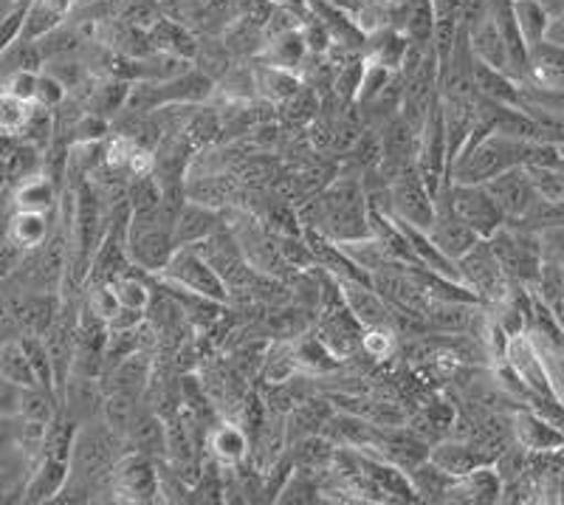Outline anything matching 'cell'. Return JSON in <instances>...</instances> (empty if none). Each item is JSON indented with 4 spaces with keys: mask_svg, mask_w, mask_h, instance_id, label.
I'll return each mask as SVG.
<instances>
[{
    "mask_svg": "<svg viewBox=\"0 0 564 505\" xmlns=\"http://www.w3.org/2000/svg\"><path fill=\"white\" fill-rule=\"evenodd\" d=\"M65 96H68V88L45 68L40 71L37 88H34V105H40V108L45 110H54L65 103Z\"/></svg>",
    "mask_w": 564,
    "mask_h": 505,
    "instance_id": "cell-43",
    "label": "cell"
},
{
    "mask_svg": "<svg viewBox=\"0 0 564 505\" xmlns=\"http://www.w3.org/2000/svg\"><path fill=\"white\" fill-rule=\"evenodd\" d=\"M141 407H139V396L135 393H124V390H105V401H102V423L108 427L110 436L124 438L130 432V427L139 418Z\"/></svg>",
    "mask_w": 564,
    "mask_h": 505,
    "instance_id": "cell-27",
    "label": "cell"
},
{
    "mask_svg": "<svg viewBox=\"0 0 564 505\" xmlns=\"http://www.w3.org/2000/svg\"><path fill=\"white\" fill-rule=\"evenodd\" d=\"M432 32H435V9L432 0H410L406 12V37L417 49H430Z\"/></svg>",
    "mask_w": 564,
    "mask_h": 505,
    "instance_id": "cell-40",
    "label": "cell"
},
{
    "mask_svg": "<svg viewBox=\"0 0 564 505\" xmlns=\"http://www.w3.org/2000/svg\"><path fill=\"white\" fill-rule=\"evenodd\" d=\"M308 226L336 244L372 235L370 195L356 179L334 181L316 201V218Z\"/></svg>",
    "mask_w": 564,
    "mask_h": 505,
    "instance_id": "cell-1",
    "label": "cell"
},
{
    "mask_svg": "<svg viewBox=\"0 0 564 505\" xmlns=\"http://www.w3.org/2000/svg\"><path fill=\"white\" fill-rule=\"evenodd\" d=\"M457 277H460L463 286L471 291L480 302L486 305H497L500 300H506L508 291H511V280L502 271L500 260L494 257L488 240L475 244L466 255L457 260Z\"/></svg>",
    "mask_w": 564,
    "mask_h": 505,
    "instance_id": "cell-4",
    "label": "cell"
},
{
    "mask_svg": "<svg viewBox=\"0 0 564 505\" xmlns=\"http://www.w3.org/2000/svg\"><path fill=\"white\" fill-rule=\"evenodd\" d=\"M209 452L226 466H238L249 454V436L238 423H220L209 432Z\"/></svg>",
    "mask_w": 564,
    "mask_h": 505,
    "instance_id": "cell-31",
    "label": "cell"
},
{
    "mask_svg": "<svg viewBox=\"0 0 564 505\" xmlns=\"http://www.w3.org/2000/svg\"><path fill=\"white\" fill-rule=\"evenodd\" d=\"M522 99L556 116H564V88H539V85L522 83Z\"/></svg>",
    "mask_w": 564,
    "mask_h": 505,
    "instance_id": "cell-44",
    "label": "cell"
},
{
    "mask_svg": "<svg viewBox=\"0 0 564 505\" xmlns=\"http://www.w3.org/2000/svg\"><path fill=\"white\" fill-rule=\"evenodd\" d=\"M173 224L167 209H130L128 229H124V255L133 266L150 271V275H161L170 257L175 255V237Z\"/></svg>",
    "mask_w": 564,
    "mask_h": 505,
    "instance_id": "cell-2",
    "label": "cell"
},
{
    "mask_svg": "<svg viewBox=\"0 0 564 505\" xmlns=\"http://www.w3.org/2000/svg\"><path fill=\"white\" fill-rule=\"evenodd\" d=\"M150 43H153L155 49H161L167 57L178 60L195 57V52H198V43H195L193 34L184 32L178 23H173V20H159L153 26V32H150Z\"/></svg>",
    "mask_w": 564,
    "mask_h": 505,
    "instance_id": "cell-35",
    "label": "cell"
},
{
    "mask_svg": "<svg viewBox=\"0 0 564 505\" xmlns=\"http://www.w3.org/2000/svg\"><path fill=\"white\" fill-rule=\"evenodd\" d=\"M20 416H0V449L18 447Z\"/></svg>",
    "mask_w": 564,
    "mask_h": 505,
    "instance_id": "cell-48",
    "label": "cell"
},
{
    "mask_svg": "<svg viewBox=\"0 0 564 505\" xmlns=\"http://www.w3.org/2000/svg\"><path fill=\"white\" fill-rule=\"evenodd\" d=\"M3 235L18 244L23 251L43 249L52 237V212H29L14 209L12 218L7 221V232Z\"/></svg>",
    "mask_w": 564,
    "mask_h": 505,
    "instance_id": "cell-20",
    "label": "cell"
},
{
    "mask_svg": "<svg viewBox=\"0 0 564 505\" xmlns=\"http://www.w3.org/2000/svg\"><path fill=\"white\" fill-rule=\"evenodd\" d=\"M164 427H167V452H164V458L175 469V474H186V469L195 466V447L193 438H189V429L178 418L164 421Z\"/></svg>",
    "mask_w": 564,
    "mask_h": 505,
    "instance_id": "cell-36",
    "label": "cell"
},
{
    "mask_svg": "<svg viewBox=\"0 0 564 505\" xmlns=\"http://www.w3.org/2000/svg\"><path fill=\"white\" fill-rule=\"evenodd\" d=\"M390 184V215L395 221L417 226V229H430L432 218H435V195L430 186L423 184L415 166L398 173L395 179L387 181Z\"/></svg>",
    "mask_w": 564,
    "mask_h": 505,
    "instance_id": "cell-7",
    "label": "cell"
},
{
    "mask_svg": "<svg viewBox=\"0 0 564 505\" xmlns=\"http://www.w3.org/2000/svg\"><path fill=\"white\" fill-rule=\"evenodd\" d=\"M446 195H449L452 209L460 215L463 224L471 226L482 240H488L494 232L508 224L502 209L497 206V201L491 198V192L486 190V184H460V181H449V184H446Z\"/></svg>",
    "mask_w": 564,
    "mask_h": 505,
    "instance_id": "cell-6",
    "label": "cell"
},
{
    "mask_svg": "<svg viewBox=\"0 0 564 505\" xmlns=\"http://www.w3.org/2000/svg\"><path fill=\"white\" fill-rule=\"evenodd\" d=\"M547 40H551V43H558V45H564V9L562 12H556L551 18V29H547Z\"/></svg>",
    "mask_w": 564,
    "mask_h": 505,
    "instance_id": "cell-49",
    "label": "cell"
},
{
    "mask_svg": "<svg viewBox=\"0 0 564 505\" xmlns=\"http://www.w3.org/2000/svg\"><path fill=\"white\" fill-rule=\"evenodd\" d=\"M20 393H23V387L12 384L0 373V416H18Z\"/></svg>",
    "mask_w": 564,
    "mask_h": 505,
    "instance_id": "cell-47",
    "label": "cell"
},
{
    "mask_svg": "<svg viewBox=\"0 0 564 505\" xmlns=\"http://www.w3.org/2000/svg\"><path fill=\"white\" fill-rule=\"evenodd\" d=\"M218 232V212L212 209L209 204H200V201H184L181 212L175 215L173 224V237L175 246H195L200 240H206L209 235Z\"/></svg>",
    "mask_w": 564,
    "mask_h": 505,
    "instance_id": "cell-18",
    "label": "cell"
},
{
    "mask_svg": "<svg viewBox=\"0 0 564 505\" xmlns=\"http://www.w3.org/2000/svg\"><path fill=\"white\" fill-rule=\"evenodd\" d=\"M110 494H116V499H122V503H155L161 494V474L155 469V458L133 452V449L122 458H116Z\"/></svg>",
    "mask_w": 564,
    "mask_h": 505,
    "instance_id": "cell-5",
    "label": "cell"
},
{
    "mask_svg": "<svg viewBox=\"0 0 564 505\" xmlns=\"http://www.w3.org/2000/svg\"><path fill=\"white\" fill-rule=\"evenodd\" d=\"M70 477V461L68 458H57V454H40L34 461L32 472L26 480V492H23V503H52L63 494L65 483Z\"/></svg>",
    "mask_w": 564,
    "mask_h": 505,
    "instance_id": "cell-13",
    "label": "cell"
},
{
    "mask_svg": "<svg viewBox=\"0 0 564 505\" xmlns=\"http://www.w3.org/2000/svg\"><path fill=\"white\" fill-rule=\"evenodd\" d=\"M59 401H63V416H68L70 421H77L79 427L94 423L97 418H102L105 387L99 384V376L70 373L59 390Z\"/></svg>",
    "mask_w": 564,
    "mask_h": 505,
    "instance_id": "cell-12",
    "label": "cell"
},
{
    "mask_svg": "<svg viewBox=\"0 0 564 505\" xmlns=\"http://www.w3.org/2000/svg\"><path fill=\"white\" fill-rule=\"evenodd\" d=\"M480 302L471 300H449V297H432L423 308V322L441 333H460L466 336L471 320H475V311Z\"/></svg>",
    "mask_w": 564,
    "mask_h": 505,
    "instance_id": "cell-17",
    "label": "cell"
},
{
    "mask_svg": "<svg viewBox=\"0 0 564 505\" xmlns=\"http://www.w3.org/2000/svg\"><path fill=\"white\" fill-rule=\"evenodd\" d=\"M430 461L452 477H463L482 463H494L491 454L482 452V447L463 441V438H446V441L430 447Z\"/></svg>",
    "mask_w": 564,
    "mask_h": 505,
    "instance_id": "cell-16",
    "label": "cell"
},
{
    "mask_svg": "<svg viewBox=\"0 0 564 505\" xmlns=\"http://www.w3.org/2000/svg\"><path fill=\"white\" fill-rule=\"evenodd\" d=\"M124 441L133 447V452L150 454V458H164V452H167V427H164L159 416L141 410L130 432L124 436Z\"/></svg>",
    "mask_w": 564,
    "mask_h": 505,
    "instance_id": "cell-26",
    "label": "cell"
},
{
    "mask_svg": "<svg viewBox=\"0 0 564 505\" xmlns=\"http://www.w3.org/2000/svg\"><path fill=\"white\" fill-rule=\"evenodd\" d=\"M308 494H316V486L311 483L308 469H300V472L291 474L289 483L280 488L276 503H311L314 497H308Z\"/></svg>",
    "mask_w": 564,
    "mask_h": 505,
    "instance_id": "cell-45",
    "label": "cell"
},
{
    "mask_svg": "<svg viewBox=\"0 0 564 505\" xmlns=\"http://www.w3.org/2000/svg\"><path fill=\"white\" fill-rule=\"evenodd\" d=\"M513 438H517V443H520L525 452H558V449H564V432L556 427V423H551L547 418H542L539 412H531V410H520L517 416H513Z\"/></svg>",
    "mask_w": 564,
    "mask_h": 505,
    "instance_id": "cell-14",
    "label": "cell"
},
{
    "mask_svg": "<svg viewBox=\"0 0 564 505\" xmlns=\"http://www.w3.org/2000/svg\"><path fill=\"white\" fill-rule=\"evenodd\" d=\"M525 83L539 88H564V45L551 40L533 45Z\"/></svg>",
    "mask_w": 564,
    "mask_h": 505,
    "instance_id": "cell-22",
    "label": "cell"
},
{
    "mask_svg": "<svg viewBox=\"0 0 564 505\" xmlns=\"http://www.w3.org/2000/svg\"><path fill=\"white\" fill-rule=\"evenodd\" d=\"M361 347H365L367 356L384 362V358L395 353V331H392V325L365 327L361 331Z\"/></svg>",
    "mask_w": 564,
    "mask_h": 505,
    "instance_id": "cell-42",
    "label": "cell"
},
{
    "mask_svg": "<svg viewBox=\"0 0 564 505\" xmlns=\"http://www.w3.org/2000/svg\"><path fill=\"white\" fill-rule=\"evenodd\" d=\"M471 77H475L477 96H482L488 103L517 105V108H520L522 83L520 79H513L508 71L494 68V65L482 63V60H475V63H471Z\"/></svg>",
    "mask_w": 564,
    "mask_h": 505,
    "instance_id": "cell-19",
    "label": "cell"
},
{
    "mask_svg": "<svg viewBox=\"0 0 564 505\" xmlns=\"http://www.w3.org/2000/svg\"><path fill=\"white\" fill-rule=\"evenodd\" d=\"M116 291V300L122 305V311H133V314H144L153 302V291L141 277L135 275H119L116 280H110Z\"/></svg>",
    "mask_w": 564,
    "mask_h": 505,
    "instance_id": "cell-39",
    "label": "cell"
},
{
    "mask_svg": "<svg viewBox=\"0 0 564 505\" xmlns=\"http://www.w3.org/2000/svg\"><path fill=\"white\" fill-rule=\"evenodd\" d=\"M430 237L432 244L437 246V249L443 251V255L449 257V260H460L463 255H466L468 249L475 244H480L482 237L477 235L471 226H466L460 221V215H457L455 209H452L449 204V195H446V186H443L441 192L435 195V218H432L430 224Z\"/></svg>",
    "mask_w": 564,
    "mask_h": 505,
    "instance_id": "cell-9",
    "label": "cell"
},
{
    "mask_svg": "<svg viewBox=\"0 0 564 505\" xmlns=\"http://www.w3.org/2000/svg\"><path fill=\"white\" fill-rule=\"evenodd\" d=\"M94 316H99L102 322H113L116 316L122 314V305H119V300H116V291L110 282H99L97 286L90 288V294H88V305H85Z\"/></svg>",
    "mask_w": 564,
    "mask_h": 505,
    "instance_id": "cell-41",
    "label": "cell"
},
{
    "mask_svg": "<svg viewBox=\"0 0 564 505\" xmlns=\"http://www.w3.org/2000/svg\"><path fill=\"white\" fill-rule=\"evenodd\" d=\"M74 3H94V0H74Z\"/></svg>",
    "mask_w": 564,
    "mask_h": 505,
    "instance_id": "cell-50",
    "label": "cell"
},
{
    "mask_svg": "<svg viewBox=\"0 0 564 505\" xmlns=\"http://www.w3.org/2000/svg\"><path fill=\"white\" fill-rule=\"evenodd\" d=\"M14 209L29 212H54L57 206V181L45 173H32L20 179L12 192Z\"/></svg>",
    "mask_w": 564,
    "mask_h": 505,
    "instance_id": "cell-24",
    "label": "cell"
},
{
    "mask_svg": "<svg viewBox=\"0 0 564 505\" xmlns=\"http://www.w3.org/2000/svg\"><path fill=\"white\" fill-rule=\"evenodd\" d=\"M37 74H40V71H18V74L7 77L0 85H3V90H9V94H14V96H20V99H29V103H34Z\"/></svg>",
    "mask_w": 564,
    "mask_h": 505,
    "instance_id": "cell-46",
    "label": "cell"
},
{
    "mask_svg": "<svg viewBox=\"0 0 564 505\" xmlns=\"http://www.w3.org/2000/svg\"><path fill=\"white\" fill-rule=\"evenodd\" d=\"M466 32H468V49H471L475 60H482V63L494 65V68L508 71L506 40H502L500 26H497V20H494L491 12H488L486 18L477 20V23H471Z\"/></svg>",
    "mask_w": 564,
    "mask_h": 505,
    "instance_id": "cell-21",
    "label": "cell"
},
{
    "mask_svg": "<svg viewBox=\"0 0 564 505\" xmlns=\"http://www.w3.org/2000/svg\"><path fill=\"white\" fill-rule=\"evenodd\" d=\"M0 373L18 387H37V376H34L32 358H29L26 345L20 336H9L0 340Z\"/></svg>",
    "mask_w": 564,
    "mask_h": 505,
    "instance_id": "cell-30",
    "label": "cell"
},
{
    "mask_svg": "<svg viewBox=\"0 0 564 505\" xmlns=\"http://www.w3.org/2000/svg\"><path fill=\"white\" fill-rule=\"evenodd\" d=\"M74 7H77L74 0H29L26 12H23V34L20 37H45L48 32L63 26Z\"/></svg>",
    "mask_w": 564,
    "mask_h": 505,
    "instance_id": "cell-23",
    "label": "cell"
},
{
    "mask_svg": "<svg viewBox=\"0 0 564 505\" xmlns=\"http://www.w3.org/2000/svg\"><path fill=\"white\" fill-rule=\"evenodd\" d=\"M43 65L45 57L40 52L37 40L18 37L7 49H0V83L18 74V71H43Z\"/></svg>",
    "mask_w": 564,
    "mask_h": 505,
    "instance_id": "cell-33",
    "label": "cell"
},
{
    "mask_svg": "<svg viewBox=\"0 0 564 505\" xmlns=\"http://www.w3.org/2000/svg\"><path fill=\"white\" fill-rule=\"evenodd\" d=\"M305 57H308V45H305V40H302L300 29L265 40L263 52H260V60H263L265 65H276V68H289V71L300 68Z\"/></svg>",
    "mask_w": 564,
    "mask_h": 505,
    "instance_id": "cell-29",
    "label": "cell"
},
{
    "mask_svg": "<svg viewBox=\"0 0 564 505\" xmlns=\"http://www.w3.org/2000/svg\"><path fill=\"white\" fill-rule=\"evenodd\" d=\"M506 362L520 373V378L525 382L528 390L533 396H553V382L551 373H547V362L539 353L536 342L531 340V333H517L508 340Z\"/></svg>",
    "mask_w": 564,
    "mask_h": 505,
    "instance_id": "cell-11",
    "label": "cell"
},
{
    "mask_svg": "<svg viewBox=\"0 0 564 505\" xmlns=\"http://www.w3.org/2000/svg\"><path fill=\"white\" fill-rule=\"evenodd\" d=\"M20 418L37 423H54L63 416V401H59V393L48 390V387H23L20 393Z\"/></svg>",
    "mask_w": 564,
    "mask_h": 505,
    "instance_id": "cell-32",
    "label": "cell"
},
{
    "mask_svg": "<svg viewBox=\"0 0 564 505\" xmlns=\"http://www.w3.org/2000/svg\"><path fill=\"white\" fill-rule=\"evenodd\" d=\"M334 286L336 291H339L341 305L350 311V316L359 322L361 327L392 325V305L372 282L334 280Z\"/></svg>",
    "mask_w": 564,
    "mask_h": 505,
    "instance_id": "cell-10",
    "label": "cell"
},
{
    "mask_svg": "<svg viewBox=\"0 0 564 505\" xmlns=\"http://www.w3.org/2000/svg\"><path fill=\"white\" fill-rule=\"evenodd\" d=\"M37 105L0 88V136H23Z\"/></svg>",
    "mask_w": 564,
    "mask_h": 505,
    "instance_id": "cell-38",
    "label": "cell"
},
{
    "mask_svg": "<svg viewBox=\"0 0 564 505\" xmlns=\"http://www.w3.org/2000/svg\"><path fill=\"white\" fill-rule=\"evenodd\" d=\"M150 370H153V367H150L148 353H130L122 362H116L110 370H105V376H108V387H105V390H124L141 396V390H144L150 382Z\"/></svg>",
    "mask_w": 564,
    "mask_h": 505,
    "instance_id": "cell-25",
    "label": "cell"
},
{
    "mask_svg": "<svg viewBox=\"0 0 564 505\" xmlns=\"http://www.w3.org/2000/svg\"><path fill=\"white\" fill-rule=\"evenodd\" d=\"M161 282L173 288L175 294H189L193 300H209L224 305L229 300V288L220 275L212 269V262L195 246H181L161 271Z\"/></svg>",
    "mask_w": 564,
    "mask_h": 505,
    "instance_id": "cell-3",
    "label": "cell"
},
{
    "mask_svg": "<svg viewBox=\"0 0 564 505\" xmlns=\"http://www.w3.org/2000/svg\"><path fill=\"white\" fill-rule=\"evenodd\" d=\"M513 18L520 26L522 37H525L528 49L545 43L547 29H551V9L545 7V0H511Z\"/></svg>",
    "mask_w": 564,
    "mask_h": 505,
    "instance_id": "cell-28",
    "label": "cell"
},
{
    "mask_svg": "<svg viewBox=\"0 0 564 505\" xmlns=\"http://www.w3.org/2000/svg\"><path fill=\"white\" fill-rule=\"evenodd\" d=\"M3 175H7V173H3V166H0V184H3Z\"/></svg>",
    "mask_w": 564,
    "mask_h": 505,
    "instance_id": "cell-51",
    "label": "cell"
},
{
    "mask_svg": "<svg viewBox=\"0 0 564 505\" xmlns=\"http://www.w3.org/2000/svg\"><path fill=\"white\" fill-rule=\"evenodd\" d=\"M254 85L263 90L269 99H274V103H289L291 96L302 88L300 77H296L294 71L276 68V65H265V63H263V68L257 71Z\"/></svg>",
    "mask_w": 564,
    "mask_h": 505,
    "instance_id": "cell-37",
    "label": "cell"
},
{
    "mask_svg": "<svg viewBox=\"0 0 564 505\" xmlns=\"http://www.w3.org/2000/svg\"><path fill=\"white\" fill-rule=\"evenodd\" d=\"M486 190L502 209L508 224H522L531 206L539 201V190L528 166H511L506 173L486 181Z\"/></svg>",
    "mask_w": 564,
    "mask_h": 505,
    "instance_id": "cell-8",
    "label": "cell"
},
{
    "mask_svg": "<svg viewBox=\"0 0 564 505\" xmlns=\"http://www.w3.org/2000/svg\"><path fill=\"white\" fill-rule=\"evenodd\" d=\"M502 486L506 483L494 463H482L463 477H455L446 503H497L502 499Z\"/></svg>",
    "mask_w": 564,
    "mask_h": 505,
    "instance_id": "cell-15",
    "label": "cell"
},
{
    "mask_svg": "<svg viewBox=\"0 0 564 505\" xmlns=\"http://www.w3.org/2000/svg\"><path fill=\"white\" fill-rule=\"evenodd\" d=\"M291 347H294V358L300 370L327 373L339 365V356H336V353L330 351L319 336H314V333H302L300 340H296Z\"/></svg>",
    "mask_w": 564,
    "mask_h": 505,
    "instance_id": "cell-34",
    "label": "cell"
}]
</instances>
